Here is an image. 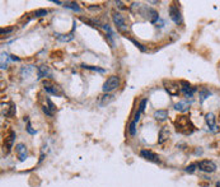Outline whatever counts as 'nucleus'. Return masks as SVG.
Segmentation results:
<instances>
[{"instance_id": "nucleus-1", "label": "nucleus", "mask_w": 220, "mask_h": 187, "mask_svg": "<svg viewBox=\"0 0 220 187\" xmlns=\"http://www.w3.org/2000/svg\"><path fill=\"white\" fill-rule=\"evenodd\" d=\"M174 127H176V131L183 134V135H190V134L195 131V126L191 122L190 117H187L185 115L178 116L174 120Z\"/></svg>"}, {"instance_id": "nucleus-2", "label": "nucleus", "mask_w": 220, "mask_h": 187, "mask_svg": "<svg viewBox=\"0 0 220 187\" xmlns=\"http://www.w3.org/2000/svg\"><path fill=\"white\" fill-rule=\"evenodd\" d=\"M42 85L45 88V90L50 94H53V96H59V97H62L64 96V92L61 89V87H59L57 84H55L51 80H44L42 82Z\"/></svg>"}, {"instance_id": "nucleus-3", "label": "nucleus", "mask_w": 220, "mask_h": 187, "mask_svg": "<svg viewBox=\"0 0 220 187\" xmlns=\"http://www.w3.org/2000/svg\"><path fill=\"white\" fill-rule=\"evenodd\" d=\"M118 85H120V78L116 76V75H112V76H109L104 82L102 89H103L104 93H108V92H112L116 88H118Z\"/></svg>"}, {"instance_id": "nucleus-4", "label": "nucleus", "mask_w": 220, "mask_h": 187, "mask_svg": "<svg viewBox=\"0 0 220 187\" xmlns=\"http://www.w3.org/2000/svg\"><path fill=\"white\" fill-rule=\"evenodd\" d=\"M197 167L200 171L206 172V173H213L216 171V164L214 162H211V160H206V159L197 162Z\"/></svg>"}, {"instance_id": "nucleus-5", "label": "nucleus", "mask_w": 220, "mask_h": 187, "mask_svg": "<svg viewBox=\"0 0 220 187\" xmlns=\"http://www.w3.org/2000/svg\"><path fill=\"white\" fill-rule=\"evenodd\" d=\"M163 85L164 89L168 92V94L171 96H178L180 94V88H178V84L173 80H163Z\"/></svg>"}, {"instance_id": "nucleus-6", "label": "nucleus", "mask_w": 220, "mask_h": 187, "mask_svg": "<svg viewBox=\"0 0 220 187\" xmlns=\"http://www.w3.org/2000/svg\"><path fill=\"white\" fill-rule=\"evenodd\" d=\"M14 139H16V132L13 130H9L8 134L5 135V139H4V150H5V154H9L11 148H13V144H14Z\"/></svg>"}, {"instance_id": "nucleus-7", "label": "nucleus", "mask_w": 220, "mask_h": 187, "mask_svg": "<svg viewBox=\"0 0 220 187\" xmlns=\"http://www.w3.org/2000/svg\"><path fill=\"white\" fill-rule=\"evenodd\" d=\"M169 17L176 24H181L182 23V14H181L180 9H178V7L176 4H172L169 7Z\"/></svg>"}, {"instance_id": "nucleus-8", "label": "nucleus", "mask_w": 220, "mask_h": 187, "mask_svg": "<svg viewBox=\"0 0 220 187\" xmlns=\"http://www.w3.org/2000/svg\"><path fill=\"white\" fill-rule=\"evenodd\" d=\"M140 155H141L144 159L149 160V162H153V163H155V164H160V158H159V155L155 154V153L152 152V150L143 149V150L140 152Z\"/></svg>"}, {"instance_id": "nucleus-9", "label": "nucleus", "mask_w": 220, "mask_h": 187, "mask_svg": "<svg viewBox=\"0 0 220 187\" xmlns=\"http://www.w3.org/2000/svg\"><path fill=\"white\" fill-rule=\"evenodd\" d=\"M141 14H143L145 18H148L152 23H155V22L159 19L158 11L154 10V9H152V8H148V7H144V8L141 9Z\"/></svg>"}, {"instance_id": "nucleus-10", "label": "nucleus", "mask_w": 220, "mask_h": 187, "mask_svg": "<svg viewBox=\"0 0 220 187\" xmlns=\"http://www.w3.org/2000/svg\"><path fill=\"white\" fill-rule=\"evenodd\" d=\"M112 19H113V23L118 27L120 30H126V23H125V19H123L122 14L115 11L113 14H112Z\"/></svg>"}, {"instance_id": "nucleus-11", "label": "nucleus", "mask_w": 220, "mask_h": 187, "mask_svg": "<svg viewBox=\"0 0 220 187\" xmlns=\"http://www.w3.org/2000/svg\"><path fill=\"white\" fill-rule=\"evenodd\" d=\"M180 84L182 85V92L185 93L186 97H192V96H194V93L196 92L195 87H191V84L187 83V82H185V80H181Z\"/></svg>"}, {"instance_id": "nucleus-12", "label": "nucleus", "mask_w": 220, "mask_h": 187, "mask_svg": "<svg viewBox=\"0 0 220 187\" xmlns=\"http://www.w3.org/2000/svg\"><path fill=\"white\" fill-rule=\"evenodd\" d=\"M115 101V96H112V94H102V96H99V98H98V104L101 106V107H104V106H107V104H109L111 102H113Z\"/></svg>"}, {"instance_id": "nucleus-13", "label": "nucleus", "mask_w": 220, "mask_h": 187, "mask_svg": "<svg viewBox=\"0 0 220 187\" xmlns=\"http://www.w3.org/2000/svg\"><path fill=\"white\" fill-rule=\"evenodd\" d=\"M16 152L18 154V158L21 162H23V160L27 158V148H25V145L24 144H17L16 145Z\"/></svg>"}, {"instance_id": "nucleus-14", "label": "nucleus", "mask_w": 220, "mask_h": 187, "mask_svg": "<svg viewBox=\"0 0 220 187\" xmlns=\"http://www.w3.org/2000/svg\"><path fill=\"white\" fill-rule=\"evenodd\" d=\"M169 135H171L169 129H168L167 126L162 127V130H160V132H159V139H158V143H159V144H163L166 140H168V139H169Z\"/></svg>"}, {"instance_id": "nucleus-15", "label": "nucleus", "mask_w": 220, "mask_h": 187, "mask_svg": "<svg viewBox=\"0 0 220 187\" xmlns=\"http://www.w3.org/2000/svg\"><path fill=\"white\" fill-rule=\"evenodd\" d=\"M37 74H38V78H51V71L48 69V66H45V65L38 66Z\"/></svg>"}, {"instance_id": "nucleus-16", "label": "nucleus", "mask_w": 220, "mask_h": 187, "mask_svg": "<svg viewBox=\"0 0 220 187\" xmlns=\"http://www.w3.org/2000/svg\"><path fill=\"white\" fill-rule=\"evenodd\" d=\"M168 117V111L167 110H158L154 112V118L157 121H164Z\"/></svg>"}, {"instance_id": "nucleus-17", "label": "nucleus", "mask_w": 220, "mask_h": 187, "mask_svg": "<svg viewBox=\"0 0 220 187\" xmlns=\"http://www.w3.org/2000/svg\"><path fill=\"white\" fill-rule=\"evenodd\" d=\"M205 121H206V124L209 125V127L211 129V130H214L215 131V116H214V113H208L205 116Z\"/></svg>"}, {"instance_id": "nucleus-18", "label": "nucleus", "mask_w": 220, "mask_h": 187, "mask_svg": "<svg viewBox=\"0 0 220 187\" xmlns=\"http://www.w3.org/2000/svg\"><path fill=\"white\" fill-rule=\"evenodd\" d=\"M55 36H56V38L59 39V41H61V42H69V41H71V39L74 38L73 33H69V34H61V33H56Z\"/></svg>"}, {"instance_id": "nucleus-19", "label": "nucleus", "mask_w": 220, "mask_h": 187, "mask_svg": "<svg viewBox=\"0 0 220 187\" xmlns=\"http://www.w3.org/2000/svg\"><path fill=\"white\" fill-rule=\"evenodd\" d=\"M174 108L177 110V111H181V112H185V111H187L190 107H188V104L187 103H185V102H178V103H176L174 104Z\"/></svg>"}, {"instance_id": "nucleus-20", "label": "nucleus", "mask_w": 220, "mask_h": 187, "mask_svg": "<svg viewBox=\"0 0 220 187\" xmlns=\"http://www.w3.org/2000/svg\"><path fill=\"white\" fill-rule=\"evenodd\" d=\"M211 96V92H209V89H206V88H202L200 90V101L204 102L206 98H209Z\"/></svg>"}, {"instance_id": "nucleus-21", "label": "nucleus", "mask_w": 220, "mask_h": 187, "mask_svg": "<svg viewBox=\"0 0 220 187\" xmlns=\"http://www.w3.org/2000/svg\"><path fill=\"white\" fill-rule=\"evenodd\" d=\"M64 7L65 8H69V9H73L74 11H80V7L78 3H70V2H67V3H64Z\"/></svg>"}, {"instance_id": "nucleus-22", "label": "nucleus", "mask_w": 220, "mask_h": 187, "mask_svg": "<svg viewBox=\"0 0 220 187\" xmlns=\"http://www.w3.org/2000/svg\"><path fill=\"white\" fill-rule=\"evenodd\" d=\"M83 69H88V70H94V71H99V73H104V69H101L98 66H92V65H87V64H81L80 65Z\"/></svg>"}, {"instance_id": "nucleus-23", "label": "nucleus", "mask_w": 220, "mask_h": 187, "mask_svg": "<svg viewBox=\"0 0 220 187\" xmlns=\"http://www.w3.org/2000/svg\"><path fill=\"white\" fill-rule=\"evenodd\" d=\"M47 13H48L47 9H37L33 14H34V17H45V16H47Z\"/></svg>"}, {"instance_id": "nucleus-24", "label": "nucleus", "mask_w": 220, "mask_h": 187, "mask_svg": "<svg viewBox=\"0 0 220 187\" xmlns=\"http://www.w3.org/2000/svg\"><path fill=\"white\" fill-rule=\"evenodd\" d=\"M136 124H137V122L132 120V121L130 122V125H129V131H130V134H131L132 136L136 134Z\"/></svg>"}, {"instance_id": "nucleus-25", "label": "nucleus", "mask_w": 220, "mask_h": 187, "mask_svg": "<svg viewBox=\"0 0 220 187\" xmlns=\"http://www.w3.org/2000/svg\"><path fill=\"white\" fill-rule=\"evenodd\" d=\"M129 41H131V42H132V43H134V45H135V46H136L137 48H139V50H140L141 52H145V51H146V50H145V47H144V46H143V45H141L140 42H137V41H135V39H134V38H130V37H129Z\"/></svg>"}, {"instance_id": "nucleus-26", "label": "nucleus", "mask_w": 220, "mask_h": 187, "mask_svg": "<svg viewBox=\"0 0 220 187\" xmlns=\"http://www.w3.org/2000/svg\"><path fill=\"white\" fill-rule=\"evenodd\" d=\"M146 102H148V99H141V102H140V104H139V112H140V113L144 112L145 106H146Z\"/></svg>"}, {"instance_id": "nucleus-27", "label": "nucleus", "mask_w": 220, "mask_h": 187, "mask_svg": "<svg viewBox=\"0 0 220 187\" xmlns=\"http://www.w3.org/2000/svg\"><path fill=\"white\" fill-rule=\"evenodd\" d=\"M196 167H197V163H195V164H190L188 167H186V172H188V173H194L195 172V169H196Z\"/></svg>"}, {"instance_id": "nucleus-28", "label": "nucleus", "mask_w": 220, "mask_h": 187, "mask_svg": "<svg viewBox=\"0 0 220 187\" xmlns=\"http://www.w3.org/2000/svg\"><path fill=\"white\" fill-rule=\"evenodd\" d=\"M47 103H48V108H50V111L53 113V112H55V110H56V107H55V104L51 102V99H50V98H47Z\"/></svg>"}, {"instance_id": "nucleus-29", "label": "nucleus", "mask_w": 220, "mask_h": 187, "mask_svg": "<svg viewBox=\"0 0 220 187\" xmlns=\"http://www.w3.org/2000/svg\"><path fill=\"white\" fill-rule=\"evenodd\" d=\"M10 32H13L11 27H10V28H2V30H0V33H2V34H8V33H10Z\"/></svg>"}, {"instance_id": "nucleus-30", "label": "nucleus", "mask_w": 220, "mask_h": 187, "mask_svg": "<svg viewBox=\"0 0 220 187\" xmlns=\"http://www.w3.org/2000/svg\"><path fill=\"white\" fill-rule=\"evenodd\" d=\"M27 131H28L30 134H32V135H33V134H36V130H33L32 129V125L28 122V124H27Z\"/></svg>"}, {"instance_id": "nucleus-31", "label": "nucleus", "mask_w": 220, "mask_h": 187, "mask_svg": "<svg viewBox=\"0 0 220 187\" xmlns=\"http://www.w3.org/2000/svg\"><path fill=\"white\" fill-rule=\"evenodd\" d=\"M42 111H44L46 115H48V116H52V115H53V113L50 111V108H48V107H46V106H44V107H42Z\"/></svg>"}, {"instance_id": "nucleus-32", "label": "nucleus", "mask_w": 220, "mask_h": 187, "mask_svg": "<svg viewBox=\"0 0 220 187\" xmlns=\"http://www.w3.org/2000/svg\"><path fill=\"white\" fill-rule=\"evenodd\" d=\"M116 4L121 8V9H125V7H123V4H122V2H116Z\"/></svg>"}, {"instance_id": "nucleus-33", "label": "nucleus", "mask_w": 220, "mask_h": 187, "mask_svg": "<svg viewBox=\"0 0 220 187\" xmlns=\"http://www.w3.org/2000/svg\"><path fill=\"white\" fill-rule=\"evenodd\" d=\"M10 59H11V60H14V61H19V57H16L14 55H10Z\"/></svg>"}, {"instance_id": "nucleus-34", "label": "nucleus", "mask_w": 220, "mask_h": 187, "mask_svg": "<svg viewBox=\"0 0 220 187\" xmlns=\"http://www.w3.org/2000/svg\"><path fill=\"white\" fill-rule=\"evenodd\" d=\"M52 3H55V4H62L61 2H59V0H52Z\"/></svg>"}, {"instance_id": "nucleus-35", "label": "nucleus", "mask_w": 220, "mask_h": 187, "mask_svg": "<svg viewBox=\"0 0 220 187\" xmlns=\"http://www.w3.org/2000/svg\"><path fill=\"white\" fill-rule=\"evenodd\" d=\"M216 187H220V182H216Z\"/></svg>"}]
</instances>
